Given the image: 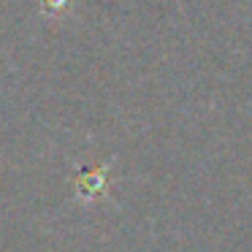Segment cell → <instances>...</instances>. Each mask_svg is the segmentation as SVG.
<instances>
[{"label":"cell","mask_w":252,"mask_h":252,"mask_svg":"<svg viewBox=\"0 0 252 252\" xmlns=\"http://www.w3.org/2000/svg\"><path fill=\"white\" fill-rule=\"evenodd\" d=\"M106 182V174L103 171H93V174H84L82 179H79V192H82L84 198H95V192H100V187H103Z\"/></svg>","instance_id":"cell-1"},{"label":"cell","mask_w":252,"mask_h":252,"mask_svg":"<svg viewBox=\"0 0 252 252\" xmlns=\"http://www.w3.org/2000/svg\"><path fill=\"white\" fill-rule=\"evenodd\" d=\"M68 3H71V0H44V11L57 14V11H63V8H68Z\"/></svg>","instance_id":"cell-2"}]
</instances>
